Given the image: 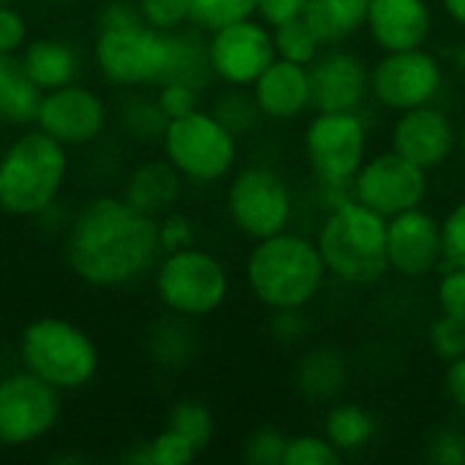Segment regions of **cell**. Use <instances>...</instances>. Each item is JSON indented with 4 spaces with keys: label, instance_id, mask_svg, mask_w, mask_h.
Returning <instances> with one entry per match:
<instances>
[{
    "label": "cell",
    "instance_id": "obj_1",
    "mask_svg": "<svg viewBox=\"0 0 465 465\" xmlns=\"http://www.w3.org/2000/svg\"><path fill=\"white\" fill-rule=\"evenodd\" d=\"M161 256L158 218L144 215L120 193L84 199L63 226L65 267L90 289H128L153 275Z\"/></svg>",
    "mask_w": 465,
    "mask_h": 465
},
{
    "label": "cell",
    "instance_id": "obj_2",
    "mask_svg": "<svg viewBox=\"0 0 465 465\" xmlns=\"http://www.w3.org/2000/svg\"><path fill=\"white\" fill-rule=\"evenodd\" d=\"M90 63L104 84L114 90H150L172 79L191 82L204 90L213 79L207 60V38L196 27L155 30L131 22L117 27H95Z\"/></svg>",
    "mask_w": 465,
    "mask_h": 465
},
{
    "label": "cell",
    "instance_id": "obj_3",
    "mask_svg": "<svg viewBox=\"0 0 465 465\" xmlns=\"http://www.w3.org/2000/svg\"><path fill=\"white\" fill-rule=\"evenodd\" d=\"M71 150L38 125L16 128L0 150V213L19 221L44 218L71 177Z\"/></svg>",
    "mask_w": 465,
    "mask_h": 465
},
{
    "label": "cell",
    "instance_id": "obj_4",
    "mask_svg": "<svg viewBox=\"0 0 465 465\" xmlns=\"http://www.w3.org/2000/svg\"><path fill=\"white\" fill-rule=\"evenodd\" d=\"M327 275L319 245L294 232L256 240L245 259V283L267 311L305 308L319 297Z\"/></svg>",
    "mask_w": 465,
    "mask_h": 465
},
{
    "label": "cell",
    "instance_id": "obj_5",
    "mask_svg": "<svg viewBox=\"0 0 465 465\" xmlns=\"http://www.w3.org/2000/svg\"><path fill=\"white\" fill-rule=\"evenodd\" d=\"M16 360L63 395L90 387L101 371L98 343L82 324L65 316L30 319L16 338Z\"/></svg>",
    "mask_w": 465,
    "mask_h": 465
},
{
    "label": "cell",
    "instance_id": "obj_6",
    "mask_svg": "<svg viewBox=\"0 0 465 465\" xmlns=\"http://www.w3.org/2000/svg\"><path fill=\"white\" fill-rule=\"evenodd\" d=\"M316 245L327 272L341 283L373 286L390 272L387 218L357 199L330 210Z\"/></svg>",
    "mask_w": 465,
    "mask_h": 465
},
{
    "label": "cell",
    "instance_id": "obj_7",
    "mask_svg": "<svg viewBox=\"0 0 465 465\" xmlns=\"http://www.w3.org/2000/svg\"><path fill=\"white\" fill-rule=\"evenodd\" d=\"M158 147L161 155L191 185H213L226 180L240 155L237 136L210 109L202 106L183 117H172Z\"/></svg>",
    "mask_w": 465,
    "mask_h": 465
},
{
    "label": "cell",
    "instance_id": "obj_8",
    "mask_svg": "<svg viewBox=\"0 0 465 465\" xmlns=\"http://www.w3.org/2000/svg\"><path fill=\"white\" fill-rule=\"evenodd\" d=\"M153 289L166 313L196 322L221 311L229 297V272L215 253L188 245L158 259Z\"/></svg>",
    "mask_w": 465,
    "mask_h": 465
},
{
    "label": "cell",
    "instance_id": "obj_9",
    "mask_svg": "<svg viewBox=\"0 0 465 465\" xmlns=\"http://www.w3.org/2000/svg\"><path fill=\"white\" fill-rule=\"evenodd\" d=\"M63 392L22 365L0 376V441L25 450L49 439L63 422Z\"/></svg>",
    "mask_w": 465,
    "mask_h": 465
},
{
    "label": "cell",
    "instance_id": "obj_10",
    "mask_svg": "<svg viewBox=\"0 0 465 465\" xmlns=\"http://www.w3.org/2000/svg\"><path fill=\"white\" fill-rule=\"evenodd\" d=\"M292 210L294 202L289 183L272 166L251 163L232 174L226 188V213L234 229L253 242L286 232Z\"/></svg>",
    "mask_w": 465,
    "mask_h": 465
},
{
    "label": "cell",
    "instance_id": "obj_11",
    "mask_svg": "<svg viewBox=\"0 0 465 465\" xmlns=\"http://www.w3.org/2000/svg\"><path fill=\"white\" fill-rule=\"evenodd\" d=\"M112 117L114 114L106 95L79 79L41 93L33 125L46 131L68 150H90L106 136Z\"/></svg>",
    "mask_w": 465,
    "mask_h": 465
},
{
    "label": "cell",
    "instance_id": "obj_12",
    "mask_svg": "<svg viewBox=\"0 0 465 465\" xmlns=\"http://www.w3.org/2000/svg\"><path fill=\"white\" fill-rule=\"evenodd\" d=\"M302 147L319 183H351L365 163L368 125L360 112H316Z\"/></svg>",
    "mask_w": 465,
    "mask_h": 465
},
{
    "label": "cell",
    "instance_id": "obj_13",
    "mask_svg": "<svg viewBox=\"0 0 465 465\" xmlns=\"http://www.w3.org/2000/svg\"><path fill=\"white\" fill-rule=\"evenodd\" d=\"M278 57L272 27L262 19H240L207 33V60L213 79L226 87H251Z\"/></svg>",
    "mask_w": 465,
    "mask_h": 465
},
{
    "label": "cell",
    "instance_id": "obj_14",
    "mask_svg": "<svg viewBox=\"0 0 465 465\" xmlns=\"http://www.w3.org/2000/svg\"><path fill=\"white\" fill-rule=\"evenodd\" d=\"M444 84V68L439 57L420 49L384 52L371 65V95L392 112L433 104Z\"/></svg>",
    "mask_w": 465,
    "mask_h": 465
},
{
    "label": "cell",
    "instance_id": "obj_15",
    "mask_svg": "<svg viewBox=\"0 0 465 465\" xmlns=\"http://www.w3.org/2000/svg\"><path fill=\"white\" fill-rule=\"evenodd\" d=\"M351 193L360 204L384 218L422 207L428 193V172L395 150L365 158L351 180Z\"/></svg>",
    "mask_w": 465,
    "mask_h": 465
},
{
    "label": "cell",
    "instance_id": "obj_16",
    "mask_svg": "<svg viewBox=\"0 0 465 465\" xmlns=\"http://www.w3.org/2000/svg\"><path fill=\"white\" fill-rule=\"evenodd\" d=\"M311 109L316 112H360L371 98V68L349 49L330 46L308 65Z\"/></svg>",
    "mask_w": 465,
    "mask_h": 465
},
{
    "label": "cell",
    "instance_id": "obj_17",
    "mask_svg": "<svg viewBox=\"0 0 465 465\" xmlns=\"http://www.w3.org/2000/svg\"><path fill=\"white\" fill-rule=\"evenodd\" d=\"M387 262L409 281L441 270V221L422 207L387 218Z\"/></svg>",
    "mask_w": 465,
    "mask_h": 465
},
{
    "label": "cell",
    "instance_id": "obj_18",
    "mask_svg": "<svg viewBox=\"0 0 465 465\" xmlns=\"http://www.w3.org/2000/svg\"><path fill=\"white\" fill-rule=\"evenodd\" d=\"M390 139H392L395 153H401L411 163L430 172L452 155L458 134H455L452 120L441 109H436L433 104H425V106L398 112Z\"/></svg>",
    "mask_w": 465,
    "mask_h": 465
},
{
    "label": "cell",
    "instance_id": "obj_19",
    "mask_svg": "<svg viewBox=\"0 0 465 465\" xmlns=\"http://www.w3.org/2000/svg\"><path fill=\"white\" fill-rule=\"evenodd\" d=\"M365 27L384 52L420 49L430 35L433 14L428 0H368Z\"/></svg>",
    "mask_w": 465,
    "mask_h": 465
},
{
    "label": "cell",
    "instance_id": "obj_20",
    "mask_svg": "<svg viewBox=\"0 0 465 465\" xmlns=\"http://www.w3.org/2000/svg\"><path fill=\"white\" fill-rule=\"evenodd\" d=\"M251 93L267 120H294L311 109L308 65L275 57L264 74L251 84Z\"/></svg>",
    "mask_w": 465,
    "mask_h": 465
},
{
    "label": "cell",
    "instance_id": "obj_21",
    "mask_svg": "<svg viewBox=\"0 0 465 465\" xmlns=\"http://www.w3.org/2000/svg\"><path fill=\"white\" fill-rule=\"evenodd\" d=\"M19 63L27 79L41 93H46L82 79L84 52L76 41L65 35H30V41L19 52Z\"/></svg>",
    "mask_w": 465,
    "mask_h": 465
},
{
    "label": "cell",
    "instance_id": "obj_22",
    "mask_svg": "<svg viewBox=\"0 0 465 465\" xmlns=\"http://www.w3.org/2000/svg\"><path fill=\"white\" fill-rule=\"evenodd\" d=\"M183 177L177 169L161 155V158H147L131 166L123 177L120 196L142 210L144 215L161 218L172 210H177L183 199Z\"/></svg>",
    "mask_w": 465,
    "mask_h": 465
},
{
    "label": "cell",
    "instance_id": "obj_23",
    "mask_svg": "<svg viewBox=\"0 0 465 465\" xmlns=\"http://www.w3.org/2000/svg\"><path fill=\"white\" fill-rule=\"evenodd\" d=\"M294 384L308 403H335L349 384V362L332 346H313L300 357Z\"/></svg>",
    "mask_w": 465,
    "mask_h": 465
},
{
    "label": "cell",
    "instance_id": "obj_24",
    "mask_svg": "<svg viewBox=\"0 0 465 465\" xmlns=\"http://www.w3.org/2000/svg\"><path fill=\"white\" fill-rule=\"evenodd\" d=\"M41 90L22 71L19 57L0 54V128H27L35 123Z\"/></svg>",
    "mask_w": 465,
    "mask_h": 465
},
{
    "label": "cell",
    "instance_id": "obj_25",
    "mask_svg": "<svg viewBox=\"0 0 465 465\" xmlns=\"http://www.w3.org/2000/svg\"><path fill=\"white\" fill-rule=\"evenodd\" d=\"M302 16L324 46H338L365 27L368 0H308Z\"/></svg>",
    "mask_w": 465,
    "mask_h": 465
},
{
    "label": "cell",
    "instance_id": "obj_26",
    "mask_svg": "<svg viewBox=\"0 0 465 465\" xmlns=\"http://www.w3.org/2000/svg\"><path fill=\"white\" fill-rule=\"evenodd\" d=\"M376 417L360 403H335L324 417V436L341 455L365 450L376 439Z\"/></svg>",
    "mask_w": 465,
    "mask_h": 465
},
{
    "label": "cell",
    "instance_id": "obj_27",
    "mask_svg": "<svg viewBox=\"0 0 465 465\" xmlns=\"http://www.w3.org/2000/svg\"><path fill=\"white\" fill-rule=\"evenodd\" d=\"M117 123H120L123 134L131 136L134 142H142V144L155 142L158 144L169 120L161 112L155 95L147 98V95H142V90H131V98L117 112Z\"/></svg>",
    "mask_w": 465,
    "mask_h": 465
},
{
    "label": "cell",
    "instance_id": "obj_28",
    "mask_svg": "<svg viewBox=\"0 0 465 465\" xmlns=\"http://www.w3.org/2000/svg\"><path fill=\"white\" fill-rule=\"evenodd\" d=\"M196 332L191 330V319L174 316L169 313L166 322L158 324V330L153 332V354L161 365L166 368H180L185 362H191L193 351H196Z\"/></svg>",
    "mask_w": 465,
    "mask_h": 465
},
{
    "label": "cell",
    "instance_id": "obj_29",
    "mask_svg": "<svg viewBox=\"0 0 465 465\" xmlns=\"http://www.w3.org/2000/svg\"><path fill=\"white\" fill-rule=\"evenodd\" d=\"M166 425L172 430H177L180 436H185L199 452H204L210 444H213V436H215V417L213 411L196 401V398H180L172 409H169V417H166Z\"/></svg>",
    "mask_w": 465,
    "mask_h": 465
},
{
    "label": "cell",
    "instance_id": "obj_30",
    "mask_svg": "<svg viewBox=\"0 0 465 465\" xmlns=\"http://www.w3.org/2000/svg\"><path fill=\"white\" fill-rule=\"evenodd\" d=\"M272 44H275L278 57L292 60V63H302V65H311L324 46L305 16H294V19L275 25L272 27Z\"/></svg>",
    "mask_w": 465,
    "mask_h": 465
},
{
    "label": "cell",
    "instance_id": "obj_31",
    "mask_svg": "<svg viewBox=\"0 0 465 465\" xmlns=\"http://www.w3.org/2000/svg\"><path fill=\"white\" fill-rule=\"evenodd\" d=\"M210 112H213V114L237 136V139L245 136V134H251V131L264 120V114H262V109H259L253 93H248V87H229V90H223V93L215 98V104H213Z\"/></svg>",
    "mask_w": 465,
    "mask_h": 465
},
{
    "label": "cell",
    "instance_id": "obj_32",
    "mask_svg": "<svg viewBox=\"0 0 465 465\" xmlns=\"http://www.w3.org/2000/svg\"><path fill=\"white\" fill-rule=\"evenodd\" d=\"M191 27L202 33H213L223 25L256 16L259 0H188Z\"/></svg>",
    "mask_w": 465,
    "mask_h": 465
},
{
    "label": "cell",
    "instance_id": "obj_33",
    "mask_svg": "<svg viewBox=\"0 0 465 465\" xmlns=\"http://www.w3.org/2000/svg\"><path fill=\"white\" fill-rule=\"evenodd\" d=\"M144 450L150 465H188L199 458V450L169 425L161 433H155L150 441H144Z\"/></svg>",
    "mask_w": 465,
    "mask_h": 465
},
{
    "label": "cell",
    "instance_id": "obj_34",
    "mask_svg": "<svg viewBox=\"0 0 465 465\" xmlns=\"http://www.w3.org/2000/svg\"><path fill=\"white\" fill-rule=\"evenodd\" d=\"M341 452L327 441V436L300 433L286 441L283 465H338Z\"/></svg>",
    "mask_w": 465,
    "mask_h": 465
},
{
    "label": "cell",
    "instance_id": "obj_35",
    "mask_svg": "<svg viewBox=\"0 0 465 465\" xmlns=\"http://www.w3.org/2000/svg\"><path fill=\"white\" fill-rule=\"evenodd\" d=\"M428 343L433 349V354L441 362H452L465 354V322L455 319L450 313H441L430 330H428Z\"/></svg>",
    "mask_w": 465,
    "mask_h": 465
},
{
    "label": "cell",
    "instance_id": "obj_36",
    "mask_svg": "<svg viewBox=\"0 0 465 465\" xmlns=\"http://www.w3.org/2000/svg\"><path fill=\"white\" fill-rule=\"evenodd\" d=\"M136 11L144 25L155 30H183L191 25L188 0H136Z\"/></svg>",
    "mask_w": 465,
    "mask_h": 465
},
{
    "label": "cell",
    "instance_id": "obj_37",
    "mask_svg": "<svg viewBox=\"0 0 465 465\" xmlns=\"http://www.w3.org/2000/svg\"><path fill=\"white\" fill-rule=\"evenodd\" d=\"M286 441L289 436L275 428H256L242 441V460L248 465H283Z\"/></svg>",
    "mask_w": 465,
    "mask_h": 465
},
{
    "label": "cell",
    "instance_id": "obj_38",
    "mask_svg": "<svg viewBox=\"0 0 465 465\" xmlns=\"http://www.w3.org/2000/svg\"><path fill=\"white\" fill-rule=\"evenodd\" d=\"M441 267H465V199L441 221Z\"/></svg>",
    "mask_w": 465,
    "mask_h": 465
},
{
    "label": "cell",
    "instance_id": "obj_39",
    "mask_svg": "<svg viewBox=\"0 0 465 465\" xmlns=\"http://www.w3.org/2000/svg\"><path fill=\"white\" fill-rule=\"evenodd\" d=\"M199 98H202V87L183 82V79H172L155 87V101L161 106V112L166 114V120L172 117H183L193 109H199Z\"/></svg>",
    "mask_w": 465,
    "mask_h": 465
},
{
    "label": "cell",
    "instance_id": "obj_40",
    "mask_svg": "<svg viewBox=\"0 0 465 465\" xmlns=\"http://www.w3.org/2000/svg\"><path fill=\"white\" fill-rule=\"evenodd\" d=\"M30 41V22L22 8L14 3H0V54L19 57L25 44Z\"/></svg>",
    "mask_w": 465,
    "mask_h": 465
},
{
    "label": "cell",
    "instance_id": "obj_41",
    "mask_svg": "<svg viewBox=\"0 0 465 465\" xmlns=\"http://www.w3.org/2000/svg\"><path fill=\"white\" fill-rule=\"evenodd\" d=\"M436 300L441 313H450L465 322V267H441Z\"/></svg>",
    "mask_w": 465,
    "mask_h": 465
},
{
    "label": "cell",
    "instance_id": "obj_42",
    "mask_svg": "<svg viewBox=\"0 0 465 465\" xmlns=\"http://www.w3.org/2000/svg\"><path fill=\"white\" fill-rule=\"evenodd\" d=\"M158 240H161L163 253L188 248L196 240V226H193V221L185 213L172 210V213L158 218Z\"/></svg>",
    "mask_w": 465,
    "mask_h": 465
},
{
    "label": "cell",
    "instance_id": "obj_43",
    "mask_svg": "<svg viewBox=\"0 0 465 465\" xmlns=\"http://www.w3.org/2000/svg\"><path fill=\"white\" fill-rule=\"evenodd\" d=\"M428 460L436 465H465V433L444 428L428 441Z\"/></svg>",
    "mask_w": 465,
    "mask_h": 465
},
{
    "label": "cell",
    "instance_id": "obj_44",
    "mask_svg": "<svg viewBox=\"0 0 465 465\" xmlns=\"http://www.w3.org/2000/svg\"><path fill=\"white\" fill-rule=\"evenodd\" d=\"M311 330V319L305 316V308H281L272 311L270 319V335L278 343H300Z\"/></svg>",
    "mask_w": 465,
    "mask_h": 465
},
{
    "label": "cell",
    "instance_id": "obj_45",
    "mask_svg": "<svg viewBox=\"0 0 465 465\" xmlns=\"http://www.w3.org/2000/svg\"><path fill=\"white\" fill-rule=\"evenodd\" d=\"M305 5L308 0H259V8H256V16L275 27L286 19H294V16H302L305 14Z\"/></svg>",
    "mask_w": 465,
    "mask_h": 465
},
{
    "label": "cell",
    "instance_id": "obj_46",
    "mask_svg": "<svg viewBox=\"0 0 465 465\" xmlns=\"http://www.w3.org/2000/svg\"><path fill=\"white\" fill-rule=\"evenodd\" d=\"M444 387H447V395L450 401L465 411V354L447 362V376H444Z\"/></svg>",
    "mask_w": 465,
    "mask_h": 465
},
{
    "label": "cell",
    "instance_id": "obj_47",
    "mask_svg": "<svg viewBox=\"0 0 465 465\" xmlns=\"http://www.w3.org/2000/svg\"><path fill=\"white\" fill-rule=\"evenodd\" d=\"M441 5H444V14L452 22H458V25L465 27V0H441Z\"/></svg>",
    "mask_w": 465,
    "mask_h": 465
},
{
    "label": "cell",
    "instance_id": "obj_48",
    "mask_svg": "<svg viewBox=\"0 0 465 465\" xmlns=\"http://www.w3.org/2000/svg\"><path fill=\"white\" fill-rule=\"evenodd\" d=\"M3 452H5V447H3V441H0V458H3Z\"/></svg>",
    "mask_w": 465,
    "mask_h": 465
},
{
    "label": "cell",
    "instance_id": "obj_49",
    "mask_svg": "<svg viewBox=\"0 0 465 465\" xmlns=\"http://www.w3.org/2000/svg\"><path fill=\"white\" fill-rule=\"evenodd\" d=\"M0 3H14V0H0Z\"/></svg>",
    "mask_w": 465,
    "mask_h": 465
}]
</instances>
